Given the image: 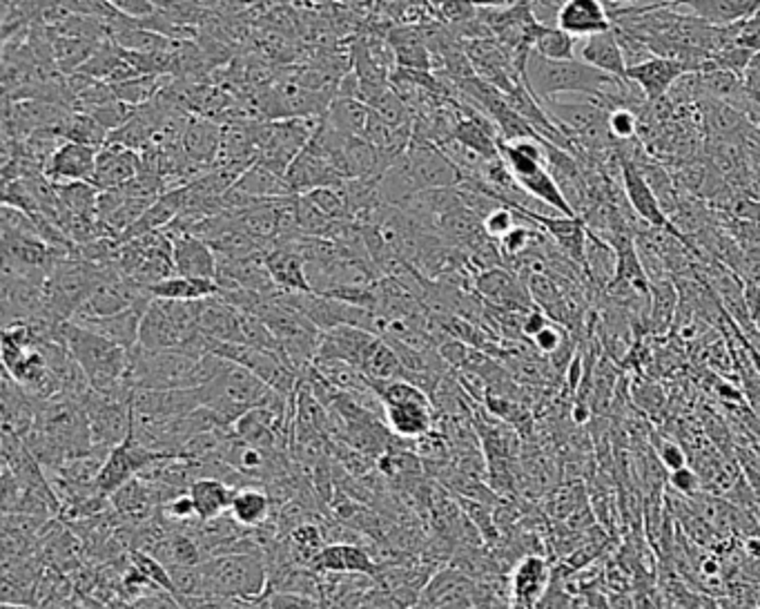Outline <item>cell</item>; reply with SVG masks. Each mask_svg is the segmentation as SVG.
Listing matches in <instances>:
<instances>
[{
	"label": "cell",
	"instance_id": "cell-1",
	"mask_svg": "<svg viewBox=\"0 0 760 609\" xmlns=\"http://www.w3.org/2000/svg\"><path fill=\"white\" fill-rule=\"evenodd\" d=\"M204 598L201 607H260L268 592L266 551L217 553L201 563Z\"/></svg>",
	"mask_w": 760,
	"mask_h": 609
},
{
	"label": "cell",
	"instance_id": "cell-2",
	"mask_svg": "<svg viewBox=\"0 0 760 609\" xmlns=\"http://www.w3.org/2000/svg\"><path fill=\"white\" fill-rule=\"evenodd\" d=\"M226 358L215 353L194 355L181 346L149 350L132 348L130 384L132 389H196L210 382L224 367Z\"/></svg>",
	"mask_w": 760,
	"mask_h": 609
},
{
	"label": "cell",
	"instance_id": "cell-3",
	"mask_svg": "<svg viewBox=\"0 0 760 609\" xmlns=\"http://www.w3.org/2000/svg\"><path fill=\"white\" fill-rule=\"evenodd\" d=\"M63 339L76 365L85 371L94 391L110 397H132L130 360L132 350L114 344L100 333L68 320L63 324Z\"/></svg>",
	"mask_w": 760,
	"mask_h": 609
},
{
	"label": "cell",
	"instance_id": "cell-4",
	"mask_svg": "<svg viewBox=\"0 0 760 609\" xmlns=\"http://www.w3.org/2000/svg\"><path fill=\"white\" fill-rule=\"evenodd\" d=\"M522 79L540 104L560 94H584L602 100L618 83H623V79L606 74L578 57L551 61L538 55L535 49L529 55Z\"/></svg>",
	"mask_w": 760,
	"mask_h": 609
},
{
	"label": "cell",
	"instance_id": "cell-5",
	"mask_svg": "<svg viewBox=\"0 0 760 609\" xmlns=\"http://www.w3.org/2000/svg\"><path fill=\"white\" fill-rule=\"evenodd\" d=\"M198 389L204 406H208L217 416L224 429H230L243 414L255 409V406L268 404L281 395L260 375L230 360L210 382Z\"/></svg>",
	"mask_w": 760,
	"mask_h": 609
},
{
	"label": "cell",
	"instance_id": "cell-6",
	"mask_svg": "<svg viewBox=\"0 0 760 609\" xmlns=\"http://www.w3.org/2000/svg\"><path fill=\"white\" fill-rule=\"evenodd\" d=\"M198 307H201V299L183 301V299L152 297L141 320L138 346L149 350L183 346L188 337L196 331Z\"/></svg>",
	"mask_w": 760,
	"mask_h": 609
},
{
	"label": "cell",
	"instance_id": "cell-7",
	"mask_svg": "<svg viewBox=\"0 0 760 609\" xmlns=\"http://www.w3.org/2000/svg\"><path fill=\"white\" fill-rule=\"evenodd\" d=\"M322 117H292L262 121L257 162L286 177L290 164L313 139Z\"/></svg>",
	"mask_w": 760,
	"mask_h": 609
},
{
	"label": "cell",
	"instance_id": "cell-8",
	"mask_svg": "<svg viewBox=\"0 0 760 609\" xmlns=\"http://www.w3.org/2000/svg\"><path fill=\"white\" fill-rule=\"evenodd\" d=\"M166 458H174V455L145 446L130 429L128 438L123 442H119L114 449H110L108 458L104 463V469H100V474L96 478V489L100 493L112 495L128 480L141 476L145 469H149L152 465L159 463V461H166Z\"/></svg>",
	"mask_w": 760,
	"mask_h": 609
},
{
	"label": "cell",
	"instance_id": "cell-9",
	"mask_svg": "<svg viewBox=\"0 0 760 609\" xmlns=\"http://www.w3.org/2000/svg\"><path fill=\"white\" fill-rule=\"evenodd\" d=\"M403 159H407V168L415 186V192L433 188H453L465 181V172L460 170V166L446 155L442 145L429 139L413 136L409 147L403 150Z\"/></svg>",
	"mask_w": 760,
	"mask_h": 609
},
{
	"label": "cell",
	"instance_id": "cell-10",
	"mask_svg": "<svg viewBox=\"0 0 760 609\" xmlns=\"http://www.w3.org/2000/svg\"><path fill=\"white\" fill-rule=\"evenodd\" d=\"M85 409L94 449L110 451L128 438L134 418L132 397H110L92 389L85 397Z\"/></svg>",
	"mask_w": 760,
	"mask_h": 609
},
{
	"label": "cell",
	"instance_id": "cell-11",
	"mask_svg": "<svg viewBox=\"0 0 760 609\" xmlns=\"http://www.w3.org/2000/svg\"><path fill=\"white\" fill-rule=\"evenodd\" d=\"M620 172H623V188H625V196L629 201V206L636 211V215L649 226V228H663L672 235H676L678 239H683L689 248H693L698 252V246L672 222V217L667 215V211L663 208L661 199H658L653 186L649 183L647 175L642 172V168L631 159L620 155Z\"/></svg>",
	"mask_w": 760,
	"mask_h": 609
},
{
	"label": "cell",
	"instance_id": "cell-12",
	"mask_svg": "<svg viewBox=\"0 0 760 609\" xmlns=\"http://www.w3.org/2000/svg\"><path fill=\"white\" fill-rule=\"evenodd\" d=\"M152 297L155 295L149 292L147 286L138 284L136 279L123 273H114L87 297V301L72 315V320L81 322L89 318L114 315L132 307H138V303H147Z\"/></svg>",
	"mask_w": 760,
	"mask_h": 609
},
{
	"label": "cell",
	"instance_id": "cell-13",
	"mask_svg": "<svg viewBox=\"0 0 760 609\" xmlns=\"http://www.w3.org/2000/svg\"><path fill=\"white\" fill-rule=\"evenodd\" d=\"M418 607H482V585L462 568H442L424 585Z\"/></svg>",
	"mask_w": 760,
	"mask_h": 609
},
{
	"label": "cell",
	"instance_id": "cell-14",
	"mask_svg": "<svg viewBox=\"0 0 760 609\" xmlns=\"http://www.w3.org/2000/svg\"><path fill=\"white\" fill-rule=\"evenodd\" d=\"M518 217L533 222L535 226H540L542 230H546L551 235V239L563 248V252L567 258H571L574 262L582 264V268L587 271V241H589V228L584 217L580 215H557V217H548V215H540L527 206H511Z\"/></svg>",
	"mask_w": 760,
	"mask_h": 609
},
{
	"label": "cell",
	"instance_id": "cell-15",
	"mask_svg": "<svg viewBox=\"0 0 760 609\" xmlns=\"http://www.w3.org/2000/svg\"><path fill=\"white\" fill-rule=\"evenodd\" d=\"M286 181L292 194H306L324 186H339L346 179L335 168V164L324 155V152L309 141V145L303 147L294 157V162L290 164L286 172Z\"/></svg>",
	"mask_w": 760,
	"mask_h": 609
},
{
	"label": "cell",
	"instance_id": "cell-16",
	"mask_svg": "<svg viewBox=\"0 0 760 609\" xmlns=\"http://www.w3.org/2000/svg\"><path fill=\"white\" fill-rule=\"evenodd\" d=\"M377 337L379 333L375 331L352 324H339L335 329L324 331L315 360H346L360 369L362 360L366 358V353L371 350Z\"/></svg>",
	"mask_w": 760,
	"mask_h": 609
},
{
	"label": "cell",
	"instance_id": "cell-17",
	"mask_svg": "<svg viewBox=\"0 0 760 609\" xmlns=\"http://www.w3.org/2000/svg\"><path fill=\"white\" fill-rule=\"evenodd\" d=\"M143 168L141 152L121 143H106L96 155L92 183L98 190H112L130 183Z\"/></svg>",
	"mask_w": 760,
	"mask_h": 609
},
{
	"label": "cell",
	"instance_id": "cell-18",
	"mask_svg": "<svg viewBox=\"0 0 760 609\" xmlns=\"http://www.w3.org/2000/svg\"><path fill=\"white\" fill-rule=\"evenodd\" d=\"M689 70L685 63L676 61V59H667L661 55H653L640 63H634L627 68V79L631 83H636L647 104H655V100H661L663 96L669 94V89L676 85V81L680 76H685Z\"/></svg>",
	"mask_w": 760,
	"mask_h": 609
},
{
	"label": "cell",
	"instance_id": "cell-19",
	"mask_svg": "<svg viewBox=\"0 0 760 609\" xmlns=\"http://www.w3.org/2000/svg\"><path fill=\"white\" fill-rule=\"evenodd\" d=\"M311 570L317 574H369L377 578L384 565L377 563L371 551L358 542H328L315 558Z\"/></svg>",
	"mask_w": 760,
	"mask_h": 609
},
{
	"label": "cell",
	"instance_id": "cell-20",
	"mask_svg": "<svg viewBox=\"0 0 760 609\" xmlns=\"http://www.w3.org/2000/svg\"><path fill=\"white\" fill-rule=\"evenodd\" d=\"M98 150L79 141L65 139L49 157L45 166V177L55 183L89 181L96 168Z\"/></svg>",
	"mask_w": 760,
	"mask_h": 609
},
{
	"label": "cell",
	"instance_id": "cell-21",
	"mask_svg": "<svg viewBox=\"0 0 760 609\" xmlns=\"http://www.w3.org/2000/svg\"><path fill=\"white\" fill-rule=\"evenodd\" d=\"M170 237H172V260L179 275L217 279L219 258L215 248L206 239H201L198 235L190 230L177 232Z\"/></svg>",
	"mask_w": 760,
	"mask_h": 609
},
{
	"label": "cell",
	"instance_id": "cell-22",
	"mask_svg": "<svg viewBox=\"0 0 760 609\" xmlns=\"http://www.w3.org/2000/svg\"><path fill=\"white\" fill-rule=\"evenodd\" d=\"M0 414H3V431L25 438L38 418V404L23 384H19L8 371L3 373V393H0Z\"/></svg>",
	"mask_w": 760,
	"mask_h": 609
},
{
	"label": "cell",
	"instance_id": "cell-23",
	"mask_svg": "<svg viewBox=\"0 0 760 609\" xmlns=\"http://www.w3.org/2000/svg\"><path fill=\"white\" fill-rule=\"evenodd\" d=\"M221 130L219 121L196 117L188 119L185 130L181 134V147L188 155V159L198 166L201 170H210L217 166L219 150H221Z\"/></svg>",
	"mask_w": 760,
	"mask_h": 609
},
{
	"label": "cell",
	"instance_id": "cell-24",
	"mask_svg": "<svg viewBox=\"0 0 760 609\" xmlns=\"http://www.w3.org/2000/svg\"><path fill=\"white\" fill-rule=\"evenodd\" d=\"M266 266L275 286L284 292H311V279L306 273V262L292 243H277L264 252Z\"/></svg>",
	"mask_w": 760,
	"mask_h": 609
},
{
	"label": "cell",
	"instance_id": "cell-25",
	"mask_svg": "<svg viewBox=\"0 0 760 609\" xmlns=\"http://www.w3.org/2000/svg\"><path fill=\"white\" fill-rule=\"evenodd\" d=\"M555 25L576 38H587L614 27L604 0H565Z\"/></svg>",
	"mask_w": 760,
	"mask_h": 609
},
{
	"label": "cell",
	"instance_id": "cell-26",
	"mask_svg": "<svg viewBox=\"0 0 760 609\" xmlns=\"http://www.w3.org/2000/svg\"><path fill=\"white\" fill-rule=\"evenodd\" d=\"M551 585V570L542 556H527L511 574V605L538 607Z\"/></svg>",
	"mask_w": 760,
	"mask_h": 609
},
{
	"label": "cell",
	"instance_id": "cell-27",
	"mask_svg": "<svg viewBox=\"0 0 760 609\" xmlns=\"http://www.w3.org/2000/svg\"><path fill=\"white\" fill-rule=\"evenodd\" d=\"M578 59L587 61L589 65H593L606 74L627 81L629 65H627L625 49H623L620 38H618L614 27L606 29V32H600V34H593V36H587L584 43L580 45Z\"/></svg>",
	"mask_w": 760,
	"mask_h": 609
},
{
	"label": "cell",
	"instance_id": "cell-28",
	"mask_svg": "<svg viewBox=\"0 0 760 609\" xmlns=\"http://www.w3.org/2000/svg\"><path fill=\"white\" fill-rule=\"evenodd\" d=\"M234 491V485L217 476H198L188 489L201 523H208L228 514Z\"/></svg>",
	"mask_w": 760,
	"mask_h": 609
},
{
	"label": "cell",
	"instance_id": "cell-29",
	"mask_svg": "<svg viewBox=\"0 0 760 609\" xmlns=\"http://www.w3.org/2000/svg\"><path fill=\"white\" fill-rule=\"evenodd\" d=\"M667 8L687 10V14L709 25H732L760 10L758 0H669Z\"/></svg>",
	"mask_w": 760,
	"mask_h": 609
},
{
	"label": "cell",
	"instance_id": "cell-30",
	"mask_svg": "<svg viewBox=\"0 0 760 609\" xmlns=\"http://www.w3.org/2000/svg\"><path fill=\"white\" fill-rule=\"evenodd\" d=\"M273 512H275V500L270 491L257 482V485L237 487L228 514L239 525L248 529H257L268 525V521L273 518Z\"/></svg>",
	"mask_w": 760,
	"mask_h": 609
},
{
	"label": "cell",
	"instance_id": "cell-31",
	"mask_svg": "<svg viewBox=\"0 0 760 609\" xmlns=\"http://www.w3.org/2000/svg\"><path fill=\"white\" fill-rule=\"evenodd\" d=\"M388 429L401 440H415L433 431V402H403L384 406Z\"/></svg>",
	"mask_w": 760,
	"mask_h": 609
},
{
	"label": "cell",
	"instance_id": "cell-32",
	"mask_svg": "<svg viewBox=\"0 0 760 609\" xmlns=\"http://www.w3.org/2000/svg\"><path fill=\"white\" fill-rule=\"evenodd\" d=\"M147 303H138V307H132L128 311H121V313H114V315H106V318L81 320L79 324H83V326L100 333L104 337L112 339L114 344L132 350V348L138 346V339H141V320H143V313L147 309Z\"/></svg>",
	"mask_w": 760,
	"mask_h": 609
},
{
	"label": "cell",
	"instance_id": "cell-33",
	"mask_svg": "<svg viewBox=\"0 0 760 609\" xmlns=\"http://www.w3.org/2000/svg\"><path fill=\"white\" fill-rule=\"evenodd\" d=\"M475 288L484 299L497 303V307L518 309L527 301V290L516 279V275H511L509 271H504L499 266L482 271V275L475 279Z\"/></svg>",
	"mask_w": 760,
	"mask_h": 609
},
{
	"label": "cell",
	"instance_id": "cell-34",
	"mask_svg": "<svg viewBox=\"0 0 760 609\" xmlns=\"http://www.w3.org/2000/svg\"><path fill=\"white\" fill-rule=\"evenodd\" d=\"M369 115H371V108H369V104H364V100L350 98V96H335L333 104L328 106V110L324 112L322 119L333 130H337L346 136H364Z\"/></svg>",
	"mask_w": 760,
	"mask_h": 609
},
{
	"label": "cell",
	"instance_id": "cell-35",
	"mask_svg": "<svg viewBox=\"0 0 760 609\" xmlns=\"http://www.w3.org/2000/svg\"><path fill=\"white\" fill-rule=\"evenodd\" d=\"M362 373L369 380H390V378H409L407 367H403L399 353L395 350V346L379 335L375 339V344L371 346V350L366 353V358L360 365Z\"/></svg>",
	"mask_w": 760,
	"mask_h": 609
},
{
	"label": "cell",
	"instance_id": "cell-36",
	"mask_svg": "<svg viewBox=\"0 0 760 609\" xmlns=\"http://www.w3.org/2000/svg\"><path fill=\"white\" fill-rule=\"evenodd\" d=\"M286 545H288V551H290V556L294 558L297 563L306 565V568H313L315 558L322 553V549L328 545V540H326V532H324V527L319 523L306 521V523L297 525L288 534Z\"/></svg>",
	"mask_w": 760,
	"mask_h": 609
},
{
	"label": "cell",
	"instance_id": "cell-37",
	"mask_svg": "<svg viewBox=\"0 0 760 609\" xmlns=\"http://www.w3.org/2000/svg\"><path fill=\"white\" fill-rule=\"evenodd\" d=\"M149 292L155 295V297H166V299L196 301V299H206V297L219 295V284H217V279L174 275V277H168V279L152 286Z\"/></svg>",
	"mask_w": 760,
	"mask_h": 609
},
{
	"label": "cell",
	"instance_id": "cell-38",
	"mask_svg": "<svg viewBox=\"0 0 760 609\" xmlns=\"http://www.w3.org/2000/svg\"><path fill=\"white\" fill-rule=\"evenodd\" d=\"M61 132H63V139L79 141V143L92 145L96 150L104 147L108 143V139H110V130L104 123H98L87 112H72L68 117V121L63 123Z\"/></svg>",
	"mask_w": 760,
	"mask_h": 609
},
{
	"label": "cell",
	"instance_id": "cell-39",
	"mask_svg": "<svg viewBox=\"0 0 760 609\" xmlns=\"http://www.w3.org/2000/svg\"><path fill=\"white\" fill-rule=\"evenodd\" d=\"M533 49L538 55H542L544 59H551V61L576 59L578 38L571 36L569 32L560 29L557 25H544Z\"/></svg>",
	"mask_w": 760,
	"mask_h": 609
},
{
	"label": "cell",
	"instance_id": "cell-40",
	"mask_svg": "<svg viewBox=\"0 0 760 609\" xmlns=\"http://www.w3.org/2000/svg\"><path fill=\"white\" fill-rule=\"evenodd\" d=\"M516 219H518V213L511 206H506V203H499V206H495L493 211H488L482 217V226L491 239L499 241L502 237H506L518 226Z\"/></svg>",
	"mask_w": 760,
	"mask_h": 609
},
{
	"label": "cell",
	"instance_id": "cell-41",
	"mask_svg": "<svg viewBox=\"0 0 760 609\" xmlns=\"http://www.w3.org/2000/svg\"><path fill=\"white\" fill-rule=\"evenodd\" d=\"M732 32V43L734 45H743L751 52L760 55V10H756L753 14H749L743 21H736L729 25Z\"/></svg>",
	"mask_w": 760,
	"mask_h": 609
},
{
	"label": "cell",
	"instance_id": "cell-42",
	"mask_svg": "<svg viewBox=\"0 0 760 609\" xmlns=\"http://www.w3.org/2000/svg\"><path fill=\"white\" fill-rule=\"evenodd\" d=\"M610 132L614 136V141L627 143L636 136L638 132V115L634 108L627 106H618L610 110Z\"/></svg>",
	"mask_w": 760,
	"mask_h": 609
},
{
	"label": "cell",
	"instance_id": "cell-43",
	"mask_svg": "<svg viewBox=\"0 0 760 609\" xmlns=\"http://www.w3.org/2000/svg\"><path fill=\"white\" fill-rule=\"evenodd\" d=\"M538 230H531V228H522V226H516L509 235L502 237L497 243H499V250L504 252V255H509V258H516V255H522V252L529 250V246L538 239L535 235Z\"/></svg>",
	"mask_w": 760,
	"mask_h": 609
},
{
	"label": "cell",
	"instance_id": "cell-44",
	"mask_svg": "<svg viewBox=\"0 0 760 609\" xmlns=\"http://www.w3.org/2000/svg\"><path fill=\"white\" fill-rule=\"evenodd\" d=\"M110 3L132 21L149 19L157 12V0H110Z\"/></svg>",
	"mask_w": 760,
	"mask_h": 609
},
{
	"label": "cell",
	"instance_id": "cell-45",
	"mask_svg": "<svg viewBox=\"0 0 760 609\" xmlns=\"http://www.w3.org/2000/svg\"><path fill=\"white\" fill-rule=\"evenodd\" d=\"M563 342H565V333H563L560 329H557V326H553V324H548L544 331H540V333L533 337L535 348H538L540 353H544V355H555L557 350L563 348Z\"/></svg>",
	"mask_w": 760,
	"mask_h": 609
},
{
	"label": "cell",
	"instance_id": "cell-46",
	"mask_svg": "<svg viewBox=\"0 0 760 609\" xmlns=\"http://www.w3.org/2000/svg\"><path fill=\"white\" fill-rule=\"evenodd\" d=\"M672 485H674L680 493L693 498V495L698 493V489H700V478L696 476L693 469H689V467L685 465V467L672 471Z\"/></svg>",
	"mask_w": 760,
	"mask_h": 609
},
{
	"label": "cell",
	"instance_id": "cell-47",
	"mask_svg": "<svg viewBox=\"0 0 760 609\" xmlns=\"http://www.w3.org/2000/svg\"><path fill=\"white\" fill-rule=\"evenodd\" d=\"M658 458H661V463L669 469V471H676L680 467L687 465V458H685V451L674 444V442H663L661 446H658Z\"/></svg>",
	"mask_w": 760,
	"mask_h": 609
},
{
	"label": "cell",
	"instance_id": "cell-48",
	"mask_svg": "<svg viewBox=\"0 0 760 609\" xmlns=\"http://www.w3.org/2000/svg\"><path fill=\"white\" fill-rule=\"evenodd\" d=\"M565 5V0H533L531 10L535 14V19L544 25H555L557 12Z\"/></svg>",
	"mask_w": 760,
	"mask_h": 609
},
{
	"label": "cell",
	"instance_id": "cell-49",
	"mask_svg": "<svg viewBox=\"0 0 760 609\" xmlns=\"http://www.w3.org/2000/svg\"><path fill=\"white\" fill-rule=\"evenodd\" d=\"M725 315H727V322H729V326L734 329V333H736V337H738L740 346H743V348H745V353H747V360H749V365L753 367L756 375L760 378V348H758L756 344H751V339H749L745 333H740V329L736 326V320H734V318H729V313H727V311H725Z\"/></svg>",
	"mask_w": 760,
	"mask_h": 609
},
{
	"label": "cell",
	"instance_id": "cell-50",
	"mask_svg": "<svg viewBox=\"0 0 760 609\" xmlns=\"http://www.w3.org/2000/svg\"><path fill=\"white\" fill-rule=\"evenodd\" d=\"M745 79V87L749 92V98L753 100V104L760 106V55H756L749 63V68L745 70L743 74Z\"/></svg>",
	"mask_w": 760,
	"mask_h": 609
},
{
	"label": "cell",
	"instance_id": "cell-51",
	"mask_svg": "<svg viewBox=\"0 0 760 609\" xmlns=\"http://www.w3.org/2000/svg\"><path fill=\"white\" fill-rule=\"evenodd\" d=\"M551 322H548V318L542 313V311H531V313H527L524 315V320H522V333L527 335V337H535L540 331H544L546 326H548Z\"/></svg>",
	"mask_w": 760,
	"mask_h": 609
},
{
	"label": "cell",
	"instance_id": "cell-52",
	"mask_svg": "<svg viewBox=\"0 0 760 609\" xmlns=\"http://www.w3.org/2000/svg\"><path fill=\"white\" fill-rule=\"evenodd\" d=\"M747 117H749V121H751V123H756V126L760 128V106H758V104H753V100H751L749 108H747Z\"/></svg>",
	"mask_w": 760,
	"mask_h": 609
},
{
	"label": "cell",
	"instance_id": "cell-53",
	"mask_svg": "<svg viewBox=\"0 0 760 609\" xmlns=\"http://www.w3.org/2000/svg\"><path fill=\"white\" fill-rule=\"evenodd\" d=\"M702 574H707V576H716L719 574V563L714 561V558H709V561L702 563Z\"/></svg>",
	"mask_w": 760,
	"mask_h": 609
},
{
	"label": "cell",
	"instance_id": "cell-54",
	"mask_svg": "<svg viewBox=\"0 0 760 609\" xmlns=\"http://www.w3.org/2000/svg\"><path fill=\"white\" fill-rule=\"evenodd\" d=\"M533 0H504V5H529L531 8Z\"/></svg>",
	"mask_w": 760,
	"mask_h": 609
}]
</instances>
